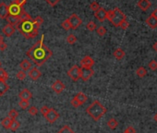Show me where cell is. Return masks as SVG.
<instances>
[{
  "instance_id": "obj_1",
  "label": "cell",
  "mask_w": 157,
  "mask_h": 133,
  "mask_svg": "<svg viewBox=\"0 0 157 133\" xmlns=\"http://www.w3.org/2000/svg\"><path fill=\"white\" fill-rule=\"evenodd\" d=\"M44 39L45 35L43 34L41 39L26 53L27 57L38 66L44 65L53 55L52 51L44 43Z\"/></svg>"
},
{
  "instance_id": "obj_2",
  "label": "cell",
  "mask_w": 157,
  "mask_h": 133,
  "mask_svg": "<svg viewBox=\"0 0 157 133\" xmlns=\"http://www.w3.org/2000/svg\"><path fill=\"white\" fill-rule=\"evenodd\" d=\"M16 28L19 30V31L22 33L26 39L36 37L38 35V32H39V30L36 29L33 25V19L20 21Z\"/></svg>"
},
{
  "instance_id": "obj_3",
  "label": "cell",
  "mask_w": 157,
  "mask_h": 133,
  "mask_svg": "<svg viewBox=\"0 0 157 133\" xmlns=\"http://www.w3.org/2000/svg\"><path fill=\"white\" fill-rule=\"evenodd\" d=\"M107 109L104 107L99 101L95 100L93 101L87 108H86V113L94 120L98 121L99 119L102 118L103 116L106 113Z\"/></svg>"
},
{
  "instance_id": "obj_4",
  "label": "cell",
  "mask_w": 157,
  "mask_h": 133,
  "mask_svg": "<svg viewBox=\"0 0 157 133\" xmlns=\"http://www.w3.org/2000/svg\"><path fill=\"white\" fill-rule=\"evenodd\" d=\"M106 19H109V21L114 26L119 27L122 22L124 20H126V15L119 8H115V9L107 11V18Z\"/></svg>"
},
{
  "instance_id": "obj_5",
  "label": "cell",
  "mask_w": 157,
  "mask_h": 133,
  "mask_svg": "<svg viewBox=\"0 0 157 133\" xmlns=\"http://www.w3.org/2000/svg\"><path fill=\"white\" fill-rule=\"evenodd\" d=\"M26 2H27V0H14V1L8 7L9 15L18 17L19 15V13L22 12V10L24 9V8H22V7L26 4Z\"/></svg>"
},
{
  "instance_id": "obj_6",
  "label": "cell",
  "mask_w": 157,
  "mask_h": 133,
  "mask_svg": "<svg viewBox=\"0 0 157 133\" xmlns=\"http://www.w3.org/2000/svg\"><path fill=\"white\" fill-rule=\"evenodd\" d=\"M80 79L84 81H89L91 78L93 76L94 71L92 68H80Z\"/></svg>"
},
{
  "instance_id": "obj_7",
  "label": "cell",
  "mask_w": 157,
  "mask_h": 133,
  "mask_svg": "<svg viewBox=\"0 0 157 133\" xmlns=\"http://www.w3.org/2000/svg\"><path fill=\"white\" fill-rule=\"evenodd\" d=\"M45 119L49 122V123L51 124H53L55 123V122L58 119L59 117V114L57 113V111L54 108H50L49 111H48V113L45 115Z\"/></svg>"
},
{
  "instance_id": "obj_8",
  "label": "cell",
  "mask_w": 157,
  "mask_h": 133,
  "mask_svg": "<svg viewBox=\"0 0 157 133\" xmlns=\"http://www.w3.org/2000/svg\"><path fill=\"white\" fill-rule=\"evenodd\" d=\"M68 19L69 21V24H70L71 29H73V30L78 29L80 26V24L82 23L81 19H80V17L77 14H72Z\"/></svg>"
},
{
  "instance_id": "obj_9",
  "label": "cell",
  "mask_w": 157,
  "mask_h": 133,
  "mask_svg": "<svg viewBox=\"0 0 157 133\" xmlns=\"http://www.w3.org/2000/svg\"><path fill=\"white\" fill-rule=\"evenodd\" d=\"M68 75L70 77V79L74 81H77L79 79H80V68L75 65L68 71Z\"/></svg>"
},
{
  "instance_id": "obj_10",
  "label": "cell",
  "mask_w": 157,
  "mask_h": 133,
  "mask_svg": "<svg viewBox=\"0 0 157 133\" xmlns=\"http://www.w3.org/2000/svg\"><path fill=\"white\" fill-rule=\"evenodd\" d=\"M52 89H53V91L56 93H61L63 91L65 90V84L63 83L61 81H56L53 84H52Z\"/></svg>"
},
{
  "instance_id": "obj_11",
  "label": "cell",
  "mask_w": 157,
  "mask_h": 133,
  "mask_svg": "<svg viewBox=\"0 0 157 133\" xmlns=\"http://www.w3.org/2000/svg\"><path fill=\"white\" fill-rule=\"evenodd\" d=\"M80 65L82 68H92L94 65V60L90 55H86V57H84L80 60Z\"/></svg>"
},
{
  "instance_id": "obj_12",
  "label": "cell",
  "mask_w": 157,
  "mask_h": 133,
  "mask_svg": "<svg viewBox=\"0 0 157 133\" xmlns=\"http://www.w3.org/2000/svg\"><path fill=\"white\" fill-rule=\"evenodd\" d=\"M28 76L30 77V79H31L33 81H37L38 79H40L41 78L42 72L37 68H33V69H30V71L28 73Z\"/></svg>"
},
{
  "instance_id": "obj_13",
  "label": "cell",
  "mask_w": 157,
  "mask_h": 133,
  "mask_svg": "<svg viewBox=\"0 0 157 133\" xmlns=\"http://www.w3.org/2000/svg\"><path fill=\"white\" fill-rule=\"evenodd\" d=\"M94 17H95L100 21H103L107 18V11H106L102 7H100L96 12H94Z\"/></svg>"
},
{
  "instance_id": "obj_14",
  "label": "cell",
  "mask_w": 157,
  "mask_h": 133,
  "mask_svg": "<svg viewBox=\"0 0 157 133\" xmlns=\"http://www.w3.org/2000/svg\"><path fill=\"white\" fill-rule=\"evenodd\" d=\"M7 22V24L12 25L13 27H17L18 24L20 22V19H19V17L16 16H12V15H8L6 19H5Z\"/></svg>"
},
{
  "instance_id": "obj_15",
  "label": "cell",
  "mask_w": 157,
  "mask_h": 133,
  "mask_svg": "<svg viewBox=\"0 0 157 133\" xmlns=\"http://www.w3.org/2000/svg\"><path fill=\"white\" fill-rule=\"evenodd\" d=\"M8 15V6L4 2L0 3V18L6 19Z\"/></svg>"
},
{
  "instance_id": "obj_16",
  "label": "cell",
  "mask_w": 157,
  "mask_h": 133,
  "mask_svg": "<svg viewBox=\"0 0 157 133\" xmlns=\"http://www.w3.org/2000/svg\"><path fill=\"white\" fill-rule=\"evenodd\" d=\"M3 33L7 36V37H10V36H12L14 34V32L16 31L15 27H13L12 25H9V24H7L4 28H3Z\"/></svg>"
},
{
  "instance_id": "obj_17",
  "label": "cell",
  "mask_w": 157,
  "mask_h": 133,
  "mask_svg": "<svg viewBox=\"0 0 157 133\" xmlns=\"http://www.w3.org/2000/svg\"><path fill=\"white\" fill-rule=\"evenodd\" d=\"M19 97L20 98V100H29L33 97V93H31L28 89H23V90L19 93Z\"/></svg>"
},
{
  "instance_id": "obj_18",
  "label": "cell",
  "mask_w": 157,
  "mask_h": 133,
  "mask_svg": "<svg viewBox=\"0 0 157 133\" xmlns=\"http://www.w3.org/2000/svg\"><path fill=\"white\" fill-rule=\"evenodd\" d=\"M138 7L141 10L146 11L151 7V2L149 1V0H140V1L138 2Z\"/></svg>"
},
{
  "instance_id": "obj_19",
  "label": "cell",
  "mask_w": 157,
  "mask_h": 133,
  "mask_svg": "<svg viewBox=\"0 0 157 133\" xmlns=\"http://www.w3.org/2000/svg\"><path fill=\"white\" fill-rule=\"evenodd\" d=\"M19 68H20V69L23 70V71H27V70H30L31 69V62L28 59H24V60H22V62H20Z\"/></svg>"
},
{
  "instance_id": "obj_20",
  "label": "cell",
  "mask_w": 157,
  "mask_h": 133,
  "mask_svg": "<svg viewBox=\"0 0 157 133\" xmlns=\"http://www.w3.org/2000/svg\"><path fill=\"white\" fill-rule=\"evenodd\" d=\"M146 23L147 25L152 28V29H155L157 27V19H155L153 16H150L147 19H146Z\"/></svg>"
},
{
  "instance_id": "obj_21",
  "label": "cell",
  "mask_w": 157,
  "mask_h": 133,
  "mask_svg": "<svg viewBox=\"0 0 157 133\" xmlns=\"http://www.w3.org/2000/svg\"><path fill=\"white\" fill-rule=\"evenodd\" d=\"M78 101L80 102V105H82V104H84V103H86V101L88 100V97H87V95L85 94V93H78L75 96H74Z\"/></svg>"
},
{
  "instance_id": "obj_22",
  "label": "cell",
  "mask_w": 157,
  "mask_h": 133,
  "mask_svg": "<svg viewBox=\"0 0 157 133\" xmlns=\"http://www.w3.org/2000/svg\"><path fill=\"white\" fill-rule=\"evenodd\" d=\"M9 89L8 84L6 81H0V96H3Z\"/></svg>"
},
{
  "instance_id": "obj_23",
  "label": "cell",
  "mask_w": 157,
  "mask_h": 133,
  "mask_svg": "<svg viewBox=\"0 0 157 133\" xmlns=\"http://www.w3.org/2000/svg\"><path fill=\"white\" fill-rule=\"evenodd\" d=\"M114 57L116 58L118 60H121L125 57V52L121 48H117L114 51Z\"/></svg>"
},
{
  "instance_id": "obj_24",
  "label": "cell",
  "mask_w": 157,
  "mask_h": 133,
  "mask_svg": "<svg viewBox=\"0 0 157 133\" xmlns=\"http://www.w3.org/2000/svg\"><path fill=\"white\" fill-rule=\"evenodd\" d=\"M19 19H20V21H24V20H31V19H33V18L31 17V15H29L26 11L24 9L22 10V12L19 13V15L18 16Z\"/></svg>"
},
{
  "instance_id": "obj_25",
  "label": "cell",
  "mask_w": 157,
  "mask_h": 133,
  "mask_svg": "<svg viewBox=\"0 0 157 133\" xmlns=\"http://www.w3.org/2000/svg\"><path fill=\"white\" fill-rule=\"evenodd\" d=\"M107 126L111 129H116L118 127V122L116 118H110L107 122Z\"/></svg>"
},
{
  "instance_id": "obj_26",
  "label": "cell",
  "mask_w": 157,
  "mask_h": 133,
  "mask_svg": "<svg viewBox=\"0 0 157 133\" xmlns=\"http://www.w3.org/2000/svg\"><path fill=\"white\" fill-rule=\"evenodd\" d=\"M19 127H20V123L17 119H14V120L11 121V124H10L9 129L11 131H13V132H15V131H17L19 129Z\"/></svg>"
},
{
  "instance_id": "obj_27",
  "label": "cell",
  "mask_w": 157,
  "mask_h": 133,
  "mask_svg": "<svg viewBox=\"0 0 157 133\" xmlns=\"http://www.w3.org/2000/svg\"><path fill=\"white\" fill-rule=\"evenodd\" d=\"M33 25L36 29L39 30V28L41 27V25L43 24V22H44V19H42L41 17H36L34 19H33Z\"/></svg>"
},
{
  "instance_id": "obj_28",
  "label": "cell",
  "mask_w": 157,
  "mask_h": 133,
  "mask_svg": "<svg viewBox=\"0 0 157 133\" xmlns=\"http://www.w3.org/2000/svg\"><path fill=\"white\" fill-rule=\"evenodd\" d=\"M11 119H10L8 117H5L2 121H1V125L3 126L4 129H9V127H10V124H11Z\"/></svg>"
},
{
  "instance_id": "obj_29",
  "label": "cell",
  "mask_w": 157,
  "mask_h": 133,
  "mask_svg": "<svg viewBox=\"0 0 157 133\" xmlns=\"http://www.w3.org/2000/svg\"><path fill=\"white\" fill-rule=\"evenodd\" d=\"M136 74H137V76L140 78H143L146 76V74H147V70H146L143 66H140V68L136 70Z\"/></svg>"
},
{
  "instance_id": "obj_30",
  "label": "cell",
  "mask_w": 157,
  "mask_h": 133,
  "mask_svg": "<svg viewBox=\"0 0 157 133\" xmlns=\"http://www.w3.org/2000/svg\"><path fill=\"white\" fill-rule=\"evenodd\" d=\"M8 79V74L7 73V71L4 69H0V81H6Z\"/></svg>"
},
{
  "instance_id": "obj_31",
  "label": "cell",
  "mask_w": 157,
  "mask_h": 133,
  "mask_svg": "<svg viewBox=\"0 0 157 133\" xmlns=\"http://www.w3.org/2000/svg\"><path fill=\"white\" fill-rule=\"evenodd\" d=\"M57 133H75V132L73 131V129L69 126L66 125V126L63 127L62 129H60V130H58Z\"/></svg>"
},
{
  "instance_id": "obj_32",
  "label": "cell",
  "mask_w": 157,
  "mask_h": 133,
  "mask_svg": "<svg viewBox=\"0 0 157 133\" xmlns=\"http://www.w3.org/2000/svg\"><path fill=\"white\" fill-rule=\"evenodd\" d=\"M18 117H19V112H18L16 109H11V110H10V112L8 114V117L10 119H11V120L17 119Z\"/></svg>"
},
{
  "instance_id": "obj_33",
  "label": "cell",
  "mask_w": 157,
  "mask_h": 133,
  "mask_svg": "<svg viewBox=\"0 0 157 133\" xmlns=\"http://www.w3.org/2000/svg\"><path fill=\"white\" fill-rule=\"evenodd\" d=\"M19 105L20 106V108L22 109L25 110L30 106V102L27 101V100H20L19 103Z\"/></svg>"
},
{
  "instance_id": "obj_34",
  "label": "cell",
  "mask_w": 157,
  "mask_h": 133,
  "mask_svg": "<svg viewBox=\"0 0 157 133\" xmlns=\"http://www.w3.org/2000/svg\"><path fill=\"white\" fill-rule=\"evenodd\" d=\"M67 42H68L69 44L75 43L77 42V37H76L74 34H69V35H68V37H67Z\"/></svg>"
},
{
  "instance_id": "obj_35",
  "label": "cell",
  "mask_w": 157,
  "mask_h": 133,
  "mask_svg": "<svg viewBox=\"0 0 157 133\" xmlns=\"http://www.w3.org/2000/svg\"><path fill=\"white\" fill-rule=\"evenodd\" d=\"M96 32H97V34H98L99 36H103V35L106 33V29L104 28L103 26H100V27L97 28Z\"/></svg>"
},
{
  "instance_id": "obj_36",
  "label": "cell",
  "mask_w": 157,
  "mask_h": 133,
  "mask_svg": "<svg viewBox=\"0 0 157 133\" xmlns=\"http://www.w3.org/2000/svg\"><path fill=\"white\" fill-rule=\"evenodd\" d=\"M86 29L90 31H93L94 30H96V25L93 21H90L86 25Z\"/></svg>"
},
{
  "instance_id": "obj_37",
  "label": "cell",
  "mask_w": 157,
  "mask_h": 133,
  "mask_svg": "<svg viewBox=\"0 0 157 133\" xmlns=\"http://www.w3.org/2000/svg\"><path fill=\"white\" fill-rule=\"evenodd\" d=\"M61 26H62V28L64 29L65 31H68V30H70V29H71L70 24H69V21H68V19H65L64 21L62 22V23H61Z\"/></svg>"
},
{
  "instance_id": "obj_38",
  "label": "cell",
  "mask_w": 157,
  "mask_h": 133,
  "mask_svg": "<svg viewBox=\"0 0 157 133\" xmlns=\"http://www.w3.org/2000/svg\"><path fill=\"white\" fill-rule=\"evenodd\" d=\"M38 109L35 107V106H31L29 109H28V113L31 115V116H36L38 114Z\"/></svg>"
},
{
  "instance_id": "obj_39",
  "label": "cell",
  "mask_w": 157,
  "mask_h": 133,
  "mask_svg": "<svg viewBox=\"0 0 157 133\" xmlns=\"http://www.w3.org/2000/svg\"><path fill=\"white\" fill-rule=\"evenodd\" d=\"M26 77H27V74H26V72L23 71V70H19V71L17 73V78H18L19 80H20V81H23Z\"/></svg>"
},
{
  "instance_id": "obj_40",
  "label": "cell",
  "mask_w": 157,
  "mask_h": 133,
  "mask_svg": "<svg viewBox=\"0 0 157 133\" xmlns=\"http://www.w3.org/2000/svg\"><path fill=\"white\" fill-rule=\"evenodd\" d=\"M90 7H91V9H92V11H94V12H96V11L100 8V6H99V4H98L96 1H93V2L91 3Z\"/></svg>"
},
{
  "instance_id": "obj_41",
  "label": "cell",
  "mask_w": 157,
  "mask_h": 133,
  "mask_svg": "<svg viewBox=\"0 0 157 133\" xmlns=\"http://www.w3.org/2000/svg\"><path fill=\"white\" fill-rule=\"evenodd\" d=\"M70 104H71V105H72L73 107H75V108H78L79 106L81 105L80 104V102L78 101V100H77L75 97H73V98H72V100L70 101Z\"/></svg>"
},
{
  "instance_id": "obj_42",
  "label": "cell",
  "mask_w": 157,
  "mask_h": 133,
  "mask_svg": "<svg viewBox=\"0 0 157 133\" xmlns=\"http://www.w3.org/2000/svg\"><path fill=\"white\" fill-rule=\"evenodd\" d=\"M149 69L151 70H156L157 69V61L156 60H152L150 63H149Z\"/></svg>"
},
{
  "instance_id": "obj_43",
  "label": "cell",
  "mask_w": 157,
  "mask_h": 133,
  "mask_svg": "<svg viewBox=\"0 0 157 133\" xmlns=\"http://www.w3.org/2000/svg\"><path fill=\"white\" fill-rule=\"evenodd\" d=\"M49 109H50V108H49L47 105H44V106H42V107H41V109H40V112H41V114L43 115L44 117H45V115L48 113Z\"/></svg>"
},
{
  "instance_id": "obj_44",
  "label": "cell",
  "mask_w": 157,
  "mask_h": 133,
  "mask_svg": "<svg viewBox=\"0 0 157 133\" xmlns=\"http://www.w3.org/2000/svg\"><path fill=\"white\" fill-rule=\"evenodd\" d=\"M129 22L127 21V20H124L123 22H122V23L120 24V28L122 29V30H127L128 28H129Z\"/></svg>"
},
{
  "instance_id": "obj_45",
  "label": "cell",
  "mask_w": 157,
  "mask_h": 133,
  "mask_svg": "<svg viewBox=\"0 0 157 133\" xmlns=\"http://www.w3.org/2000/svg\"><path fill=\"white\" fill-rule=\"evenodd\" d=\"M123 133H136V130H135V129L133 127L129 126V127H128L127 129L123 131Z\"/></svg>"
},
{
  "instance_id": "obj_46",
  "label": "cell",
  "mask_w": 157,
  "mask_h": 133,
  "mask_svg": "<svg viewBox=\"0 0 157 133\" xmlns=\"http://www.w3.org/2000/svg\"><path fill=\"white\" fill-rule=\"evenodd\" d=\"M45 1L50 5V6H52V7H54V6H56L57 3H59L60 2V0H45Z\"/></svg>"
},
{
  "instance_id": "obj_47",
  "label": "cell",
  "mask_w": 157,
  "mask_h": 133,
  "mask_svg": "<svg viewBox=\"0 0 157 133\" xmlns=\"http://www.w3.org/2000/svg\"><path fill=\"white\" fill-rule=\"evenodd\" d=\"M7 46L6 43H4V42L0 43V50L1 51H5L7 49Z\"/></svg>"
},
{
  "instance_id": "obj_48",
  "label": "cell",
  "mask_w": 157,
  "mask_h": 133,
  "mask_svg": "<svg viewBox=\"0 0 157 133\" xmlns=\"http://www.w3.org/2000/svg\"><path fill=\"white\" fill-rule=\"evenodd\" d=\"M152 16H153L155 19H157V9H155V10L153 11V12L152 13Z\"/></svg>"
},
{
  "instance_id": "obj_49",
  "label": "cell",
  "mask_w": 157,
  "mask_h": 133,
  "mask_svg": "<svg viewBox=\"0 0 157 133\" xmlns=\"http://www.w3.org/2000/svg\"><path fill=\"white\" fill-rule=\"evenodd\" d=\"M153 49L154 50V51H156L157 52V42L153 44Z\"/></svg>"
},
{
  "instance_id": "obj_50",
  "label": "cell",
  "mask_w": 157,
  "mask_h": 133,
  "mask_svg": "<svg viewBox=\"0 0 157 133\" xmlns=\"http://www.w3.org/2000/svg\"><path fill=\"white\" fill-rule=\"evenodd\" d=\"M2 42H4V37L2 34H0V43H2Z\"/></svg>"
},
{
  "instance_id": "obj_51",
  "label": "cell",
  "mask_w": 157,
  "mask_h": 133,
  "mask_svg": "<svg viewBox=\"0 0 157 133\" xmlns=\"http://www.w3.org/2000/svg\"><path fill=\"white\" fill-rule=\"evenodd\" d=\"M153 119H154V121L156 122V123H157V113L154 115V117H153Z\"/></svg>"
},
{
  "instance_id": "obj_52",
  "label": "cell",
  "mask_w": 157,
  "mask_h": 133,
  "mask_svg": "<svg viewBox=\"0 0 157 133\" xmlns=\"http://www.w3.org/2000/svg\"><path fill=\"white\" fill-rule=\"evenodd\" d=\"M0 69H1V61H0Z\"/></svg>"
}]
</instances>
